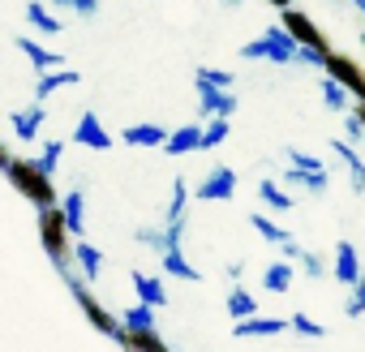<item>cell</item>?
Listing matches in <instances>:
<instances>
[{
  "label": "cell",
  "mask_w": 365,
  "mask_h": 352,
  "mask_svg": "<svg viewBox=\"0 0 365 352\" xmlns=\"http://www.w3.org/2000/svg\"><path fill=\"white\" fill-rule=\"evenodd\" d=\"M52 9H65V14H78V18H95L99 14V0H48Z\"/></svg>",
  "instance_id": "cell-38"
},
{
  "label": "cell",
  "mask_w": 365,
  "mask_h": 352,
  "mask_svg": "<svg viewBox=\"0 0 365 352\" xmlns=\"http://www.w3.org/2000/svg\"><path fill=\"white\" fill-rule=\"evenodd\" d=\"M292 322L288 318H271V314H254L245 322H232V335L237 339H271V335H284Z\"/></svg>",
  "instance_id": "cell-12"
},
{
  "label": "cell",
  "mask_w": 365,
  "mask_h": 352,
  "mask_svg": "<svg viewBox=\"0 0 365 352\" xmlns=\"http://www.w3.org/2000/svg\"><path fill=\"white\" fill-rule=\"evenodd\" d=\"M292 279H297V262H271L267 271H262V288L267 292H275V296H284V292H292Z\"/></svg>",
  "instance_id": "cell-26"
},
{
  "label": "cell",
  "mask_w": 365,
  "mask_h": 352,
  "mask_svg": "<svg viewBox=\"0 0 365 352\" xmlns=\"http://www.w3.org/2000/svg\"><path fill=\"white\" fill-rule=\"evenodd\" d=\"M258 198H262L267 211H297V198L275 181V176H262V181H258Z\"/></svg>",
  "instance_id": "cell-25"
},
{
  "label": "cell",
  "mask_w": 365,
  "mask_h": 352,
  "mask_svg": "<svg viewBox=\"0 0 365 352\" xmlns=\"http://www.w3.org/2000/svg\"><path fill=\"white\" fill-rule=\"evenodd\" d=\"M78 82H82V73H78V69H69V65H65V69H48V73H39V78H35V99H39V103H48L56 90H69V86H78Z\"/></svg>",
  "instance_id": "cell-16"
},
{
  "label": "cell",
  "mask_w": 365,
  "mask_h": 352,
  "mask_svg": "<svg viewBox=\"0 0 365 352\" xmlns=\"http://www.w3.org/2000/svg\"><path fill=\"white\" fill-rule=\"evenodd\" d=\"M228 133H232V120H228V116H215V120H207V125H202V150H215V146H224V142H228Z\"/></svg>",
  "instance_id": "cell-33"
},
{
  "label": "cell",
  "mask_w": 365,
  "mask_h": 352,
  "mask_svg": "<svg viewBox=\"0 0 365 352\" xmlns=\"http://www.w3.org/2000/svg\"><path fill=\"white\" fill-rule=\"evenodd\" d=\"M250 228H254V232H258V237H262L267 245H275V249H279V245H284V241L292 237V232H284V228H279V224H275V219H271L267 211H250Z\"/></svg>",
  "instance_id": "cell-32"
},
{
  "label": "cell",
  "mask_w": 365,
  "mask_h": 352,
  "mask_svg": "<svg viewBox=\"0 0 365 352\" xmlns=\"http://www.w3.org/2000/svg\"><path fill=\"white\" fill-rule=\"evenodd\" d=\"M344 138L356 146V142H365V125H361V116L356 112H344Z\"/></svg>",
  "instance_id": "cell-42"
},
{
  "label": "cell",
  "mask_w": 365,
  "mask_h": 352,
  "mask_svg": "<svg viewBox=\"0 0 365 352\" xmlns=\"http://www.w3.org/2000/svg\"><path fill=\"white\" fill-rule=\"evenodd\" d=\"M318 95H322L327 112H352V108H348V99H352V95H348L331 73H322V78H318Z\"/></svg>",
  "instance_id": "cell-31"
},
{
  "label": "cell",
  "mask_w": 365,
  "mask_h": 352,
  "mask_svg": "<svg viewBox=\"0 0 365 352\" xmlns=\"http://www.w3.org/2000/svg\"><path fill=\"white\" fill-rule=\"evenodd\" d=\"M194 90H198V108H202L207 120H215V116H228V120H232V112H237V95H232V90L198 86V82H194Z\"/></svg>",
  "instance_id": "cell-13"
},
{
  "label": "cell",
  "mask_w": 365,
  "mask_h": 352,
  "mask_svg": "<svg viewBox=\"0 0 365 352\" xmlns=\"http://www.w3.org/2000/svg\"><path fill=\"white\" fill-rule=\"evenodd\" d=\"M9 163H14V150H9V142H0V172H9Z\"/></svg>",
  "instance_id": "cell-44"
},
{
  "label": "cell",
  "mask_w": 365,
  "mask_h": 352,
  "mask_svg": "<svg viewBox=\"0 0 365 352\" xmlns=\"http://www.w3.org/2000/svg\"><path fill=\"white\" fill-rule=\"evenodd\" d=\"M185 228L190 224H163V228H138L133 241L142 249H155V254H168V249H180V241H185Z\"/></svg>",
  "instance_id": "cell-10"
},
{
  "label": "cell",
  "mask_w": 365,
  "mask_h": 352,
  "mask_svg": "<svg viewBox=\"0 0 365 352\" xmlns=\"http://www.w3.org/2000/svg\"><path fill=\"white\" fill-rule=\"evenodd\" d=\"M301 254H305V245H297L292 237H288V241L279 245V258H284V262H301Z\"/></svg>",
  "instance_id": "cell-43"
},
{
  "label": "cell",
  "mask_w": 365,
  "mask_h": 352,
  "mask_svg": "<svg viewBox=\"0 0 365 352\" xmlns=\"http://www.w3.org/2000/svg\"><path fill=\"white\" fill-rule=\"evenodd\" d=\"M168 224H190V185H185V176H172V194H168Z\"/></svg>",
  "instance_id": "cell-27"
},
{
  "label": "cell",
  "mask_w": 365,
  "mask_h": 352,
  "mask_svg": "<svg viewBox=\"0 0 365 352\" xmlns=\"http://www.w3.org/2000/svg\"><path fill=\"white\" fill-rule=\"evenodd\" d=\"M194 150H202V125H198V120L180 125V129H172V138L163 142V155H172V159L194 155Z\"/></svg>",
  "instance_id": "cell-17"
},
{
  "label": "cell",
  "mask_w": 365,
  "mask_h": 352,
  "mask_svg": "<svg viewBox=\"0 0 365 352\" xmlns=\"http://www.w3.org/2000/svg\"><path fill=\"white\" fill-rule=\"evenodd\" d=\"M267 5H275V9L284 14V9H292V0H267Z\"/></svg>",
  "instance_id": "cell-46"
},
{
  "label": "cell",
  "mask_w": 365,
  "mask_h": 352,
  "mask_svg": "<svg viewBox=\"0 0 365 352\" xmlns=\"http://www.w3.org/2000/svg\"><path fill=\"white\" fill-rule=\"evenodd\" d=\"M43 125H48V108H43L39 99L14 112V133H18V142H35V138L43 133Z\"/></svg>",
  "instance_id": "cell-14"
},
{
  "label": "cell",
  "mask_w": 365,
  "mask_h": 352,
  "mask_svg": "<svg viewBox=\"0 0 365 352\" xmlns=\"http://www.w3.org/2000/svg\"><path fill=\"white\" fill-rule=\"evenodd\" d=\"M73 142L86 146V150H112V133H108V125L99 120V112H91V108L78 116V125H73Z\"/></svg>",
  "instance_id": "cell-8"
},
{
  "label": "cell",
  "mask_w": 365,
  "mask_h": 352,
  "mask_svg": "<svg viewBox=\"0 0 365 352\" xmlns=\"http://www.w3.org/2000/svg\"><path fill=\"white\" fill-rule=\"evenodd\" d=\"M120 326L133 331V335H138V331H159V326H155V309L142 305V301H133V305L120 309Z\"/></svg>",
  "instance_id": "cell-30"
},
{
  "label": "cell",
  "mask_w": 365,
  "mask_h": 352,
  "mask_svg": "<svg viewBox=\"0 0 365 352\" xmlns=\"http://www.w3.org/2000/svg\"><path fill=\"white\" fill-rule=\"evenodd\" d=\"M241 275H245V262H232V266H228V279L241 284Z\"/></svg>",
  "instance_id": "cell-45"
},
{
  "label": "cell",
  "mask_w": 365,
  "mask_h": 352,
  "mask_svg": "<svg viewBox=\"0 0 365 352\" xmlns=\"http://www.w3.org/2000/svg\"><path fill=\"white\" fill-rule=\"evenodd\" d=\"M61 279L69 284V292H73L78 309L86 314V322H91L99 335H108V339H120V331H125V326H120V314H108V309H103V301L91 292V284H82V275H78V271H69V275H61Z\"/></svg>",
  "instance_id": "cell-3"
},
{
  "label": "cell",
  "mask_w": 365,
  "mask_h": 352,
  "mask_svg": "<svg viewBox=\"0 0 365 352\" xmlns=\"http://www.w3.org/2000/svg\"><path fill=\"white\" fill-rule=\"evenodd\" d=\"M352 112H356V116H361V125H365V103H356V108H352Z\"/></svg>",
  "instance_id": "cell-48"
},
{
  "label": "cell",
  "mask_w": 365,
  "mask_h": 352,
  "mask_svg": "<svg viewBox=\"0 0 365 352\" xmlns=\"http://www.w3.org/2000/svg\"><path fill=\"white\" fill-rule=\"evenodd\" d=\"M168 138H172V129H163L159 120H138V125H125L120 129V142L125 146H138V150H163Z\"/></svg>",
  "instance_id": "cell-9"
},
{
  "label": "cell",
  "mask_w": 365,
  "mask_h": 352,
  "mask_svg": "<svg viewBox=\"0 0 365 352\" xmlns=\"http://www.w3.org/2000/svg\"><path fill=\"white\" fill-rule=\"evenodd\" d=\"M61 159H65V142H56V138H52V142H43L39 163H43V172H48V176H56V172H61Z\"/></svg>",
  "instance_id": "cell-36"
},
{
  "label": "cell",
  "mask_w": 365,
  "mask_h": 352,
  "mask_svg": "<svg viewBox=\"0 0 365 352\" xmlns=\"http://www.w3.org/2000/svg\"><path fill=\"white\" fill-rule=\"evenodd\" d=\"M14 43H18V52L31 61V69H35V73H48V69H65V56H61L56 48H43V43H39V39H31V35H18Z\"/></svg>",
  "instance_id": "cell-11"
},
{
  "label": "cell",
  "mask_w": 365,
  "mask_h": 352,
  "mask_svg": "<svg viewBox=\"0 0 365 352\" xmlns=\"http://www.w3.org/2000/svg\"><path fill=\"white\" fill-rule=\"evenodd\" d=\"M232 194H237V172L224 163V167H211L202 181L194 185V198L198 202H232Z\"/></svg>",
  "instance_id": "cell-7"
},
{
  "label": "cell",
  "mask_w": 365,
  "mask_h": 352,
  "mask_svg": "<svg viewBox=\"0 0 365 352\" xmlns=\"http://www.w3.org/2000/svg\"><path fill=\"white\" fill-rule=\"evenodd\" d=\"M241 61H271V65H297V39L284 26L262 31L258 39L241 43Z\"/></svg>",
  "instance_id": "cell-4"
},
{
  "label": "cell",
  "mask_w": 365,
  "mask_h": 352,
  "mask_svg": "<svg viewBox=\"0 0 365 352\" xmlns=\"http://www.w3.org/2000/svg\"><path fill=\"white\" fill-rule=\"evenodd\" d=\"M288 322H292V331H297L301 339H322V335H327V326H322L318 318H309V314H301V309H297V314H292Z\"/></svg>",
  "instance_id": "cell-35"
},
{
  "label": "cell",
  "mask_w": 365,
  "mask_h": 352,
  "mask_svg": "<svg viewBox=\"0 0 365 352\" xmlns=\"http://www.w3.org/2000/svg\"><path fill=\"white\" fill-rule=\"evenodd\" d=\"M159 266H163V275H172V279H185V284H202V271L185 258V249H168V254H159Z\"/></svg>",
  "instance_id": "cell-22"
},
{
  "label": "cell",
  "mask_w": 365,
  "mask_h": 352,
  "mask_svg": "<svg viewBox=\"0 0 365 352\" xmlns=\"http://www.w3.org/2000/svg\"><path fill=\"white\" fill-rule=\"evenodd\" d=\"M331 275L344 284V288H352L365 271H361V258H356V245L352 241H339L335 245V258H331Z\"/></svg>",
  "instance_id": "cell-15"
},
{
  "label": "cell",
  "mask_w": 365,
  "mask_h": 352,
  "mask_svg": "<svg viewBox=\"0 0 365 352\" xmlns=\"http://www.w3.org/2000/svg\"><path fill=\"white\" fill-rule=\"evenodd\" d=\"M322 73H331V78H335V82H339V86H344L352 99H356V103H365V69H361L352 56H344V52H331Z\"/></svg>",
  "instance_id": "cell-6"
},
{
  "label": "cell",
  "mask_w": 365,
  "mask_h": 352,
  "mask_svg": "<svg viewBox=\"0 0 365 352\" xmlns=\"http://www.w3.org/2000/svg\"><path fill=\"white\" fill-rule=\"evenodd\" d=\"M224 314H228L232 322H245V318H254V314H262V309H258V296H254L245 284H232V292L224 296Z\"/></svg>",
  "instance_id": "cell-21"
},
{
  "label": "cell",
  "mask_w": 365,
  "mask_h": 352,
  "mask_svg": "<svg viewBox=\"0 0 365 352\" xmlns=\"http://www.w3.org/2000/svg\"><path fill=\"white\" fill-rule=\"evenodd\" d=\"M194 82H198V86H220V90H232V73H228V69H215V65H202V69L194 73Z\"/></svg>",
  "instance_id": "cell-34"
},
{
  "label": "cell",
  "mask_w": 365,
  "mask_h": 352,
  "mask_svg": "<svg viewBox=\"0 0 365 352\" xmlns=\"http://www.w3.org/2000/svg\"><path fill=\"white\" fill-rule=\"evenodd\" d=\"M129 279H133V292H138V301H142V305H150V309H163V305H168V288H163V279H159V275L133 271Z\"/></svg>",
  "instance_id": "cell-20"
},
{
  "label": "cell",
  "mask_w": 365,
  "mask_h": 352,
  "mask_svg": "<svg viewBox=\"0 0 365 352\" xmlns=\"http://www.w3.org/2000/svg\"><path fill=\"white\" fill-rule=\"evenodd\" d=\"M284 181H288V190H305V194H327V190H331V172H305V167H292V163H288Z\"/></svg>",
  "instance_id": "cell-23"
},
{
  "label": "cell",
  "mask_w": 365,
  "mask_h": 352,
  "mask_svg": "<svg viewBox=\"0 0 365 352\" xmlns=\"http://www.w3.org/2000/svg\"><path fill=\"white\" fill-rule=\"evenodd\" d=\"M344 314H348V318H361V314H365V275H361V279H356V284L348 288V301H344Z\"/></svg>",
  "instance_id": "cell-40"
},
{
  "label": "cell",
  "mask_w": 365,
  "mask_h": 352,
  "mask_svg": "<svg viewBox=\"0 0 365 352\" xmlns=\"http://www.w3.org/2000/svg\"><path fill=\"white\" fill-rule=\"evenodd\" d=\"M125 352H168V343H163V335L159 331H120V339H116Z\"/></svg>",
  "instance_id": "cell-29"
},
{
  "label": "cell",
  "mask_w": 365,
  "mask_h": 352,
  "mask_svg": "<svg viewBox=\"0 0 365 352\" xmlns=\"http://www.w3.org/2000/svg\"><path fill=\"white\" fill-rule=\"evenodd\" d=\"M73 232H69V224H65V211L61 207H43L39 211V245H43V254L52 258V266L61 271V275H69L73 271Z\"/></svg>",
  "instance_id": "cell-2"
},
{
  "label": "cell",
  "mask_w": 365,
  "mask_h": 352,
  "mask_svg": "<svg viewBox=\"0 0 365 352\" xmlns=\"http://www.w3.org/2000/svg\"><path fill=\"white\" fill-rule=\"evenodd\" d=\"M327 56L331 52H318V48H297V65H309V69H327Z\"/></svg>",
  "instance_id": "cell-41"
},
{
  "label": "cell",
  "mask_w": 365,
  "mask_h": 352,
  "mask_svg": "<svg viewBox=\"0 0 365 352\" xmlns=\"http://www.w3.org/2000/svg\"><path fill=\"white\" fill-rule=\"evenodd\" d=\"M73 262H78V275H82L86 284H95V279L103 275V249H99V245H91L86 237H82V241H73Z\"/></svg>",
  "instance_id": "cell-19"
},
{
  "label": "cell",
  "mask_w": 365,
  "mask_h": 352,
  "mask_svg": "<svg viewBox=\"0 0 365 352\" xmlns=\"http://www.w3.org/2000/svg\"><path fill=\"white\" fill-rule=\"evenodd\" d=\"M279 26L297 39V48H318V52H331L327 35L318 31V22H314L309 14H301V9H284V14H279Z\"/></svg>",
  "instance_id": "cell-5"
},
{
  "label": "cell",
  "mask_w": 365,
  "mask_h": 352,
  "mask_svg": "<svg viewBox=\"0 0 365 352\" xmlns=\"http://www.w3.org/2000/svg\"><path fill=\"white\" fill-rule=\"evenodd\" d=\"M61 211H65L69 232L82 241V237H86V190H82V185H73L69 194H61Z\"/></svg>",
  "instance_id": "cell-18"
},
{
  "label": "cell",
  "mask_w": 365,
  "mask_h": 352,
  "mask_svg": "<svg viewBox=\"0 0 365 352\" xmlns=\"http://www.w3.org/2000/svg\"><path fill=\"white\" fill-rule=\"evenodd\" d=\"M5 176H9V185H14V190H18V194L35 207V211H43V207H61L56 176H48L39 159H14Z\"/></svg>",
  "instance_id": "cell-1"
},
{
  "label": "cell",
  "mask_w": 365,
  "mask_h": 352,
  "mask_svg": "<svg viewBox=\"0 0 365 352\" xmlns=\"http://www.w3.org/2000/svg\"><path fill=\"white\" fill-rule=\"evenodd\" d=\"M288 163H292V167H305V172H327V163H322L318 155L301 150V146H288Z\"/></svg>",
  "instance_id": "cell-39"
},
{
  "label": "cell",
  "mask_w": 365,
  "mask_h": 352,
  "mask_svg": "<svg viewBox=\"0 0 365 352\" xmlns=\"http://www.w3.org/2000/svg\"><path fill=\"white\" fill-rule=\"evenodd\" d=\"M331 150L348 163V181H352V190L365 194V159L356 155V146H352V142H331Z\"/></svg>",
  "instance_id": "cell-28"
},
{
  "label": "cell",
  "mask_w": 365,
  "mask_h": 352,
  "mask_svg": "<svg viewBox=\"0 0 365 352\" xmlns=\"http://www.w3.org/2000/svg\"><path fill=\"white\" fill-rule=\"evenodd\" d=\"M361 48H365V31H361Z\"/></svg>",
  "instance_id": "cell-50"
},
{
  "label": "cell",
  "mask_w": 365,
  "mask_h": 352,
  "mask_svg": "<svg viewBox=\"0 0 365 352\" xmlns=\"http://www.w3.org/2000/svg\"><path fill=\"white\" fill-rule=\"evenodd\" d=\"M26 26L39 35H61V18L56 9H48V0H26Z\"/></svg>",
  "instance_id": "cell-24"
},
{
  "label": "cell",
  "mask_w": 365,
  "mask_h": 352,
  "mask_svg": "<svg viewBox=\"0 0 365 352\" xmlns=\"http://www.w3.org/2000/svg\"><path fill=\"white\" fill-rule=\"evenodd\" d=\"M348 5H352V9H356L361 18H365V0H348Z\"/></svg>",
  "instance_id": "cell-47"
},
{
  "label": "cell",
  "mask_w": 365,
  "mask_h": 352,
  "mask_svg": "<svg viewBox=\"0 0 365 352\" xmlns=\"http://www.w3.org/2000/svg\"><path fill=\"white\" fill-rule=\"evenodd\" d=\"M297 271H301L305 279H327V262H322V254H314V249H305V254H301Z\"/></svg>",
  "instance_id": "cell-37"
},
{
  "label": "cell",
  "mask_w": 365,
  "mask_h": 352,
  "mask_svg": "<svg viewBox=\"0 0 365 352\" xmlns=\"http://www.w3.org/2000/svg\"><path fill=\"white\" fill-rule=\"evenodd\" d=\"M224 5H228V9H237V5H245V0H224Z\"/></svg>",
  "instance_id": "cell-49"
}]
</instances>
